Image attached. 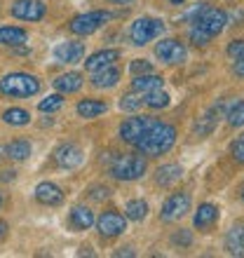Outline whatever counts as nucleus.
Wrapping results in <instances>:
<instances>
[{"label": "nucleus", "instance_id": "a878e982", "mask_svg": "<svg viewBox=\"0 0 244 258\" xmlns=\"http://www.w3.org/2000/svg\"><path fill=\"white\" fill-rule=\"evenodd\" d=\"M31 150H33V146H31V141H26V139H14L12 143H7L5 146L7 157L14 160V162H24V160H28V157H31Z\"/></svg>", "mask_w": 244, "mask_h": 258}, {"label": "nucleus", "instance_id": "6ab92c4d", "mask_svg": "<svg viewBox=\"0 0 244 258\" xmlns=\"http://www.w3.org/2000/svg\"><path fill=\"white\" fill-rule=\"evenodd\" d=\"M94 221H96L94 211L89 209V207H82V204L73 207L71 214H68V223H71L73 230H89V228L94 225Z\"/></svg>", "mask_w": 244, "mask_h": 258}, {"label": "nucleus", "instance_id": "7c9ffc66", "mask_svg": "<svg viewBox=\"0 0 244 258\" xmlns=\"http://www.w3.org/2000/svg\"><path fill=\"white\" fill-rule=\"evenodd\" d=\"M228 124L230 127H244V99L237 103H232V108L228 110Z\"/></svg>", "mask_w": 244, "mask_h": 258}, {"label": "nucleus", "instance_id": "cd10ccee", "mask_svg": "<svg viewBox=\"0 0 244 258\" xmlns=\"http://www.w3.org/2000/svg\"><path fill=\"white\" fill-rule=\"evenodd\" d=\"M125 216L134 223H141L148 216V202L146 200H129L127 207H125Z\"/></svg>", "mask_w": 244, "mask_h": 258}, {"label": "nucleus", "instance_id": "37998d69", "mask_svg": "<svg viewBox=\"0 0 244 258\" xmlns=\"http://www.w3.org/2000/svg\"><path fill=\"white\" fill-rule=\"evenodd\" d=\"M0 207H3V195H0Z\"/></svg>", "mask_w": 244, "mask_h": 258}, {"label": "nucleus", "instance_id": "f3484780", "mask_svg": "<svg viewBox=\"0 0 244 258\" xmlns=\"http://www.w3.org/2000/svg\"><path fill=\"white\" fill-rule=\"evenodd\" d=\"M122 52L120 49H99V52H94V54L89 56L87 61H85V71H89V73H94V71H99V68H106V66H113L115 61H120Z\"/></svg>", "mask_w": 244, "mask_h": 258}, {"label": "nucleus", "instance_id": "c85d7f7f", "mask_svg": "<svg viewBox=\"0 0 244 258\" xmlns=\"http://www.w3.org/2000/svg\"><path fill=\"white\" fill-rule=\"evenodd\" d=\"M3 122L10 127H26L31 122V113L24 108H7L3 110Z\"/></svg>", "mask_w": 244, "mask_h": 258}, {"label": "nucleus", "instance_id": "473e14b6", "mask_svg": "<svg viewBox=\"0 0 244 258\" xmlns=\"http://www.w3.org/2000/svg\"><path fill=\"white\" fill-rule=\"evenodd\" d=\"M188 38H190V42H193L195 47H207V45L211 42V35H209V33H204L202 28L195 26V24H193V28H190Z\"/></svg>", "mask_w": 244, "mask_h": 258}, {"label": "nucleus", "instance_id": "4468645a", "mask_svg": "<svg viewBox=\"0 0 244 258\" xmlns=\"http://www.w3.org/2000/svg\"><path fill=\"white\" fill-rule=\"evenodd\" d=\"M54 157H56V164H59V167H64V169H75V167L82 162V148L78 143L66 141L56 148Z\"/></svg>", "mask_w": 244, "mask_h": 258}, {"label": "nucleus", "instance_id": "20e7f679", "mask_svg": "<svg viewBox=\"0 0 244 258\" xmlns=\"http://www.w3.org/2000/svg\"><path fill=\"white\" fill-rule=\"evenodd\" d=\"M162 33H164V21L155 19V17H139V19L129 26V40H132V45H136V47L148 45V42H153Z\"/></svg>", "mask_w": 244, "mask_h": 258}, {"label": "nucleus", "instance_id": "9d476101", "mask_svg": "<svg viewBox=\"0 0 244 258\" xmlns=\"http://www.w3.org/2000/svg\"><path fill=\"white\" fill-rule=\"evenodd\" d=\"M94 223H96V228H99V235H101V237H120L122 232L127 230V216L120 214L117 209L101 211Z\"/></svg>", "mask_w": 244, "mask_h": 258}, {"label": "nucleus", "instance_id": "6e6552de", "mask_svg": "<svg viewBox=\"0 0 244 258\" xmlns=\"http://www.w3.org/2000/svg\"><path fill=\"white\" fill-rule=\"evenodd\" d=\"M190 204H193L190 192H186V190L171 192V195L164 200L162 211H160V218H162L164 223H176V221H181V218L190 211Z\"/></svg>", "mask_w": 244, "mask_h": 258}, {"label": "nucleus", "instance_id": "4be33fe9", "mask_svg": "<svg viewBox=\"0 0 244 258\" xmlns=\"http://www.w3.org/2000/svg\"><path fill=\"white\" fill-rule=\"evenodd\" d=\"M28 42V31L21 26H0V45L3 47H21Z\"/></svg>", "mask_w": 244, "mask_h": 258}, {"label": "nucleus", "instance_id": "72a5a7b5", "mask_svg": "<svg viewBox=\"0 0 244 258\" xmlns=\"http://www.w3.org/2000/svg\"><path fill=\"white\" fill-rule=\"evenodd\" d=\"M171 244H176L178 249H190L193 246V232L190 230H178L171 235Z\"/></svg>", "mask_w": 244, "mask_h": 258}, {"label": "nucleus", "instance_id": "393cba45", "mask_svg": "<svg viewBox=\"0 0 244 258\" xmlns=\"http://www.w3.org/2000/svg\"><path fill=\"white\" fill-rule=\"evenodd\" d=\"M223 249L230 256H244V228L242 225H235V228L228 230V235L223 239Z\"/></svg>", "mask_w": 244, "mask_h": 258}, {"label": "nucleus", "instance_id": "1a4fd4ad", "mask_svg": "<svg viewBox=\"0 0 244 258\" xmlns=\"http://www.w3.org/2000/svg\"><path fill=\"white\" fill-rule=\"evenodd\" d=\"M155 56L167 66H181L188 61V47L178 38H164L155 45Z\"/></svg>", "mask_w": 244, "mask_h": 258}, {"label": "nucleus", "instance_id": "c9c22d12", "mask_svg": "<svg viewBox=\"0 0 244 258\" xmlns=\"http://www.w3.org/2000/svg\"><path fill=\"white\" fill-rule=\"evenodd\" d=\"M225 54L230 56L232 61L244 56V38H237V40H230L228 42V47H225Z\"/></svg>", "mask_w": 244, "mask_h": 258}, {"label": "nucleus", "instance_id": "39448f33", "mask_svg": "<svg viewBox=\"0 0 244 258\" xmlns=\"http://www.w3.org/2000/svg\"><path fill=\"white\" fill-rule=\"evenodd\" d=\"M110 19H113V12H108V10H92V12H82V14H78V17L71 19L68 31L85 38V35L96 33V31H99L101 26H106Z\"/></svg>", "mask_w": 244, "mask_h": 258}, {"label": "nucleus", "instance_id": "f8f14e48", "mask_svg": "<svg viewBox=\"0 0 244 258\" xmlns=\"http://www.w3.org/2000/svg\"><path fill=\"white\" fill-rule=\"evenodd\" d=\"M218 218H221V209H218L216 204L204 202V204H200L197 211L193 214V225H195V230H200V232H211V228H216Z\"/></svg>", "mask_w": 244, "mask_h": 258}, {"label": "nucleus", "instance_id": "2eb2a0df", "mask_svg": "<svg viewBox=\"0 0 244 258\" xmlns=\"http://www.w3.org/2000/svg\"><path fill=\"white\" fill-rule=\"evenodd\" d=\"M120 80H122V71L113 63V66H106V68L94 71L89 82H92V87H96V89H113Z\"/></svg>", "mask_w": 244, "mask_h": 258}, {"label": "nucleus", "instance_id": "c756f323", "mask_svg": "<svg viewBox=\"0 0 244 258\" xmlns=\"http://www.w3.org/2000/svg\"><path fill=\"white\" fill-rule=\"evenodd\" d=\"M61 106H64V94H49L47 99H42L40 103H38V110L40 113H54V110H59Z\"/></svg>", "mask_w": 244, "mask_h": 258}, {"label": "nucleus", "instance_id": "412c9836", "mask_svg": "<svg viewBox=\"0 0 244 258\" xmlns=\"http://www.w3.org/2000/svg\"><path fill=\"white\" fill-rule=\"evenodd\" d=\"M52 85H54V89L59 94H75V92L85 85V75L71 71V73H64V75H59V78H54Z\"/></svg>", "mask_w": 244, "mask_h": 258}, {"label": "nucleus", "instance_id": "79ce46f5", "mask_svg": "<svg viewBox=\"0 0 244 258\" xmlns=\"http://www.w3.org/2000/svg\"><path fill=\"white\" fill-rule=\"evenodd\" d=\"M167 3H169V5H183L186 0H167Z\"/></svg>", "mask_w": 244, "mask_h": 258}, {"label": "nucleus", "instance_id": "aec40b11", "mask_svg": "<svg viewBox=\"0 0 244 258\" xmlns=\"http://www.w3.org/2000/svg\"><path fill=\"white\" fill-rule=\"evenodd\" d=\"M164 87V78L157 73H141V75H134L132 80V92L136 94H146V92H153V89H160Z\"/></svg>", "mask_w": 244, "mask_h": 258}, {"label": "nucleus", "instance_id": "ea45409f", "mask_svg": "<svg viewBox=\"0 0 244 258\" xmlns=\"http://www.w3.org/2000/svg\"><path fill=\"white\" fill-rule=\"evenodd\" d=\"M7 232H10V225H7L5 221H0V242L7 237Z\"/></svg>", "mask_w": 244, "mask_h": 258}, {"label": "nucleus", "instance_id": "f704fd0d", "mask_svg": "<svg viewBox=\"0 0 244 258\" xmlns=\"http://www.w3.org/2000/svg\"><path fill=\"white\" fill-rule=\"evenodd\" d=\"M230 157L235 160V162L244 164V134L237 136V139L230 143Z\"/></svg>", "mask_w": 244, "mask_h": 258}, {"label": "nucleus", "instance_id": "2f4dec72", "mask_svg": "<svg viewBox=\"0 0 244 258\" xmlns=\"http://www.w3.org/2000/svg\"><path fill=\"white\" fill-rule=\"evenodd\" d=\"M141 106H143V99L136 94V92H132V94L120 99V110H125V113H136Z\"/></svg>", "mask_w": 244, "mask_h": 258}, {"label": "nucleus", "instance_id": "bb28decb", "mask_svg": "<svg viewBox=\"0 0 244 258\" xmlns=\"http://www.w3.org/2000/svg\"><path fill=\"white\" fill-rule=\"evenodd\" d=\"M169 103H171V96L167 94L162 87L143 94V106H146V108H150V110H164Z\"/></svg>", "mask_w": 244, "mask_h": 258}, {"label": "nucleus", "instance_id": "f03ea898", "mask_svg": "<svg viewBox=\"0 0 244 258\" xmlns=\"http://www.w3.org/2000/svg\"><path fill=\"white\" fill-rule=\"evenodd\" d=\"M40 92V80L31 73H7L0 80V94L10 99H28Z\"/></svg>", "mask_w": 244, "mask_h": 258}, {"label": "nucleus", "instance_id": "dca6fc26", "mask_svg": "<svg viewBox=\"0 0 244 258\" xmlns=\"http://www.w3.org/2000/svg\"><path fill=\"white\" fill-rule=\"evenodd\" d=\"M35 200L45 207H59L64 202V190L52 181H42L35 185Z\"/></svg>", "mask_w": 244, "mask_h": 258}, {"label": "nucleus", "instance_id": "423d86ee", "mask_svg": "<svg viewBox=\"0 0 244 258\" xmlns=\"http://www.w3.org/2000/svg\"><path fill=\"white\" fill-rule=\"evenodd\" d=\"M193 24L200 26L204 33H209L211 38L223 33V28L228 26V12L221 7H204L200 5L195 14H193Z\"/></svg>", "mask_w": 244, "mask_h": 258}, {"label": "nucleus", "instance_id": "b1692460", "mask_svg": "<svg viewBox=\"0 0 244 258\" xmlns=\"http://www.w3.org/2000/svg\"><path fill=\"white\" fill-rule=\"evenodd\" d=\"M106 110H108V103L101 101V99H82L75 106V113L80 117H85V120H94V117H99Z\"/></svg>", "mask_w": 244, "mask_h": 258}, {"label": "nucleus", "instance_id": "7ed1b4c3", "mask_svg": "<svg viewBox=\"0 0 244 258\" xmlns=\"http://www.w3.org/2000/svg\"><path fill=\"white\" fill-rule=\"evenodd\" d=\"M146 169H148V162H146V157L139 155V153H122L108 167L110 176L117 178V181H125V183L141 178L143 174H146Z\"/></svg>", "mask_w": 244, "mask_h": 258}, {"label": "nucleus", "instance_id": "e433bc0d", "mask_svg": "<svg viewBox=\"0 0 244 258\" xmlns=\"http://www.w3.org/2000/svg\"><path fill=\"white\" fill-rule=\"evenodd\" d=\"M129 71H132V75L150 73V71H153V63H150L148 59H134V61H132V66H129Z\"/></svg>", "mask_w": 244, "mask_h": 258}, {"label": "nucleus", "instance_id": "4c0bfd02", "mask_svg": "<svg viewBox=\"0 0 244 258\" xmlns=\"http://www.w3.org/2000/svg\"><path fill=\"white\" fill-rule=\"evenodd\" d=\"M108 195H110V190L106 188V185H96V188H92V197H94V200H106Z\"/></svg>", "mask_w": 244, "mask_h": 258}, {"label": "nucleus", "instance_id": "58836bf2", "mask_svg": "<svg viewBox=\"0 0 244 258\" xmlns=\"http://www.w3.org/2000/svg\"><path fill=\"white\" fill-rule=\"evenodd\" d=\"M232 75H237V78H244V56L235 59V63H232Z\"/></svg>", "mask_w": 244, "mask_h": 258}, {"label": "nucleus", "instance_id": "a19ab883", "mask_svg": "<svg viewBox=\"0 0 244 258\" xmlns=\"http://www.w3.org/2000/svg\"><path fill=\"white\" fill-rule=\"evenodd\" d=\"M108 3H113V5H134L136 0H108Z\"/></svg>", "mask_w": 244, "mask_h": 258}, {"label": "nucleus", "instance_id": "a211bd4d", "mask_svg": "<svg viewBox=\"0 0 244 258\" xmlns=\"http://www.w3.org/2000/svg\"><path fill=\"white\" fill-rule=\"evenodd\" d=\"M183 178V167L176 162H169V164H162L155 169V183L160 188H169V185L178 183Z\"/></svg>", "mask_w": 244, "mask_h": 258}, {"label": "nucleus", "instance_id": "0eeeda50", "mask_svg": "<svg viewBox=\"0 0 244 258\" xmlns=\"http://www.w3.org/2000/svg\"><path fill=\"white\" fill-rule=\"evenodd\" d=\"M157 122V117L153 115H143V113H134L132 117H127L125 122L120 124V129H117V134H120V141L129 143V146H134L139 139H141L146 132H148L153 124Z\"/></svg>", "mask_w": 244, "mask_h": 258}, {"label": "nucleus", "instance_id": "ddd939ff", "mask_svg": "<svg viewBox=\"0 0 244 258\" xmlns=\"http://www.w3.org/2000/svg\"><path fill=\"white\" fill-rule=\"evenodd\" d=\"M85 56V42L80 40H66L54 47V59L59 63H78Z\"/></svg>", "mask_w": 244, "mask_h": 258}, {"label": "nucleus", "instance_id": "f257e3e1", "mask_svg": "<svg viewBox=\"0 0 244 258\" xmlns=\"http://www.w3.org/2000/svg\"><path fill=\"white\" fill-rule=\"evenodd\" d=\"M176 143V127L169 122H160L157 120L146 134L134 143V148L146 157H160L164 153H169Z\"/></svg>", "mask_w": 244, "mask_h": 258}, {"label": "nucleus", "instance_id": "c03bdc74", "mask_svg": "<svg viewBox=\"0 0 244 258\" xmlns=\"http://www.w3.org/2000/svg\"><path fill=\"white\" fill-rule=\"evenodd\" d=\"M242 200H244V190H242Z\"/></svg>", "mask_w": 244, "mask_h": 258}, {"label": "nucleus", "instance_id": "5701e85b", "mask_svg": "<svg viewBox=\"0 0 244 258\" xmlns=\"http://www.w3.org/2000/svg\"><path fill=\"white\" fill-rule=\"evenodd\" d=\"M221 115H223V103H218V106H211V108L207 110V113H204V115L200 117V120H197V124H195V134H197V136H207V134H211Z\"/></svg>", "mask_w": 244, "mask_h": 258}, {"label": "nucleus", "instance_id": "9b49d317", "mask_svg": "<svg viewBox=\"0 0 244 258\" xmlns=\"http://www.w3.org/2000/svg\"><path fill=\"white\" fill-rule=\"evenodd\" d=\"M10 12H12L14 19L40 21V19H45V14H47V7H45V3H40V0H17V3H12Z\"/></svg>", "mask_w": 244, "mask_h": 258}]
</instances>
